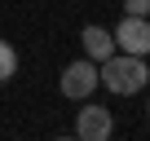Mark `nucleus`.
<instances>
[{"label":"nucleus","mask_w":150,"mask_h":141,"mask_svg":"<svg viewBox=\"0 0 150 141\" xmlns=\"http://www.w3.org/2000/svg\"><path fill=\"white\" fill-rule=\"evenodd\" d=\"M124 13L128 18H150V0H124Z\"/></svg>","instance_id":"nucleus-7"},{"label":"nucleus","mask_w":150,"mask_h":141,"mask_svg":"<svg viewBox=\"0 0 150 141\" xmlns=\"http://www.w3.org/2000/svg\"><path fill=\"white\" fill-rule=\"evenodd\" d=\"M13 75H18V49L9 40H0V84H9Z\"/></svg>","instance_id":"nucleus-6"},{"label":"nucleus","mask_w":150,"mask_h":141,"mask_svg":"<svg viewBox=\"0 0 150 141\" xmlns=\"http://www.w3.org/2000/svg\"><path fill=\"white\" fill-rule=\"evenodd\" d=\"M57 88H62L66 102H88V97L102 88V84H97V62H93V57H75V62H66Z\"/></svg>","instance_id":"nucleus-2"},{"label":"nucleus","mask_w":150,"mask_h":141,"mask_svg":"<svg viewBox=\"0 0 150 141\" xmlns=\"http://www.w3.org/2000/svg\"><path fill=\"white\" fill-rule=\"evenodd\" d=\"M146 115H150V106H146Z\"/></svg>","instance_id":"nucleus-9"},{"label":"nucleus","mask_w":150,"mask_h":141,"mask_svg":"<svg viewBox=\"0 0 150 141\" xmlns=\"http://www.w3.org/2000/svg\"><path fill=\"white\" fill-rule=\"evenodd\" d=\"M53 141H80V137H53Z\"/></svg>","instance_id":"nucleus-8"},{"label":"nucleus","mask_w":150,"mask_h":141,"mask_svg":"<svg viewBox=\"0 0 150 141\" xmlns=\"http://www.w3.org/2000/svg\"><path fill=\"white\" fill-rule=\"evenodd\" d=\"M97 84L110 88L115 97H132V93H141V88L150 84V66H146V57L115 49L106 62H97Z\"/></svg>","instance_id":"nucleus-1"},{"label":"nucleus","mask_w":150,"mask_h":141,"mask_svg":"<svg viewBox=\"0 0 150 141\" xmlns=\"http://www.w3.org/2000/svg\"><path fill=\"white\" fill-rule=\"evenodd\" d=\"M80 44H84V57H93V62H106V57L115 53V35H110L106 27H97V22H88V27L80 31Z\"/></svg>","instance_id":"nucleus-5"},{"label":"nucleus","mask_w":150,"mask_h":141,"mask_svg":"<svg viewBox=\"0 0 150 141\" xmlns=\"http://www.w3.org/2000/svg\"><path fill=\"white\" fill-rule=\"evenodd\" d=\"M110 132H115V115L88 97V106H80V115H75V137L80 141H110Z\"/></svg>","instance_id":"nucleus-3"},{"label":"nucleus","mask_w":150,"mask_h":141,"mask_svg":"<svg viewBox=\"0 0 150 141\" xmlns=\"http://www.w3.org/2000/svg\"><path fill=\"white\" fill-rule=\"evenodd\" d=\"M110 35H115V49H119V53H137V57L150 53V18H128V13H124Z\"/></svg>","instance_id":"nucleus-4"}]
</instances>
